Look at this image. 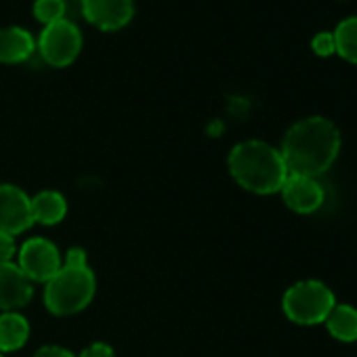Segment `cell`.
<instances>
[{"label": "cell", "mask_w": 357, "mask_h": 357, "mask_svg": "<svg viewBox=\"0 0 357 357\" xmlns=\"http://www.w3.org/2000/svg\"><path fill=\"white\" fill-rule=\"evenodd\" d=\"M280 192H282L288 208H292L294 213H301V215L315 213L324 204V190L311 176L288 174Z\"/></svg>", "instance_id": "9"}, {"label": "cell", "mask_w": 357, "mask_h": 357, "mask_svg": "<svg viewBox=\"0 0 357 357\" xmlns=\"http://www.w3.org/2000/svg\"><path fill=\"white\" fill-rule=\"evenodd\" d=\"M332 34H334L336 53L342 59L357 63V17L342 20Z\"/></svg>", "instance_id": "15"}, {"label": "cell", "mask_w": 357, "mask_h": 357, "mask_svg": "<svg viewBox=\"0 0 357 357\" xmlns=\"http://www.w3.org/2000/svg\"><path fill=\"white\" fill-rule=\"evenodd\" d=\"M0 357H3V353H0Z\"/></svg>", "instance_id": "22"}, {"label": "cell", "mask_w": 357, "mask_h": 357, "mask_svg": "<svg viewBox=\"0 0 357 357\" xmlns=\"http://www.w3.org/2000/svg\"><path fill=\"white\" fill-rule=\"evenodd\" d=\"M324 324L336 340L342 342L357 340V309H353L351 305H336Z\"/></svg>", "instance_id": "14"}, {"label": "cell", "mask_w": 357, "mask_h": 357, "mask_svg": "<svg viewBox=\"0 0 357 357\" xmlns=\"http://www.w3.org/2000/svg\"><path fill=\"white\" fill-rule=\"evenodd\" d=\"M80 357H114V351L105 342H95L80 353Z\"/></svg>", "instance_id": "19"}, {"label": "cell", "mask_w": 357, "mask_h": 357, "mask_svg": "<svg viewBox=\"0 0 357 357\" xmlns=\"http://www.w3.org/2000/svg\"><path fill=\"white\" fill-rule=\"evenodd\" d=\"M66 15V0H36L34 3V17L45 26L61 22Z\"/></svg>", "instance_id": "16"}, {"label": "cell", "mask_w": 357, "mask_h": 357, "mask_svg": "<svg viewBox=\"0 0 357 357\" xmlns=\"http://www.w3.org/2000/svg\"><path fill=\"white\" fill-rule=\"evenodd\" d=\"M30 336L28 319L15 311H7L0 315V353L17 351L26 344Z\"/></svg>", "instance_id": "12"}, {"label": "cell", "mask_w": 357, "mask_h": 357, "mask_svg": "<svg viewBox=\"0 0 357 357\" xmlns=\"http://www.w3.org/2000/svg\"><path fill=\"white\" fill-rule=\"evenodd\" d=\"M311 49H313L319 57H328V55L336 53L334 34H332V32H319V34L311 40Z\"/></svg>", "instance_id": "17"}, {"label": "cell", "mask_w": 357, "mask_h": 357, "mask_svg": "<svg viewBox=\"0 0 357 357\" xmlns=\"http://www.w3.org/2000/svg\"><path fill=\"white\" fill-rule=\"evenodd\" d=\"M61 255L57 246L45 238H30L20 248V269L30 282H49L61 269Z\"/></svg>", "instance_id": "6"}, {"label": "cell", "mask_w": 357, "mask_h": 357, "mask_svg": "<svg viewBox=\"0 0 357 357\" xmlns=\"http://www.w3.org/2000/svg\"><path fill=\"white\" fill-rule=\"evenodd\" d=\"M95 296V275L84 267L61 265V269L47 282L45 305L55 315H72L82 311Z\"/></svg>", "instance_id": "3"}, {"label": "cell", "mask_w": 357, "mask_h": 357, "mask_svg": "<svg viewBox=\"0 0 357 357\" xmlns=\"http://www.w3.org/2000/svg\"><path fill=\"white\" fill-rule=\"evenodd\" d=\"M32 225V200L15 185H0V231L17 236Z\"/></svg>", "instance_id": "7"}, {"label": "cell", "mask_w": 357, "mask_h": 357, "mask_svg": "<svg viewBox=\"0 0 357 357\" xmlns=\"http://www.w3.org/2000/svg\"><path fill=\"white\" fill-rule=\"evenodd\" d=\"M68 213V202L59 192H40L32 198V219L43 225H57Z\"/></svg>", "instance_id": "13"}, {"label": "cell", "mask_w": 357, "mask_h": 357, "mask_svg": "<svg viewBox=\"0 0 357 357\" xmlns=\"http://www.w3.org/2000/svg\"><path fill=\"white\" fill-rule=\"evenodd\" d=\"M34 288L20 265L0 263V309L15 311L32 301Z\"/></svg>", "instance_id": "10"}, {"label": "cell", "mask_w": 357, "mask_h": 357, "mask_svg": "<svg viewBox=\"0 0 357 357\" xmlns=\"http://www.w3.org/2000/svg\"><path fill=\"white\" fill-rule=\"evenodd\" d=\"M340 151V132L338 128L321 118H305L296 122L284 137L282 158L288 168V174L298 176H319L336 160Z\"/></svg>", "instance_id": "1"}, {"label": "cell", "mask_w": 357, "mask_h": 357, "mask_svg": "<svg viewBox=\"0 0 357 357\" xmlns=\"http://www.w3.org/2000/svg\"><path fill=\"white\" fill-rule=\"evenodd\" d=\"M17 252L15 236L0 231V263H11Z\"/></svg>", "instance_id": "18"}, {"label": "cell", "mask_w": 357, "mask_h": 357, "mask_svg": "<svg viewBox=\"0 0 357 357\" xmlns=\"http://www.w3.org/2000/svg\"><path fill=\"white\" fill-rule=\"evenodd\" d=\"M38 49H40L43 59L49 66L66 68L76 61V57L82 49V34L72 22L61 20L43 30Z\"/></svg>", "instance_id": "5"}, {"label": "cell", "mask_w": 357, "mask_h": 357, "mask_svg": "<svg viewBox=\"0 0 357 357\" xmlns=\"http://www.w3.org/2000/svg\"><path fill=\"white\" fill-rule=\"evenodd\" d=\"M229 172L252 194H275L288 178L282 153L263 141H244L229 153Z\"/></svg>", "instance_id": "2"}, {"label": "cell", "mask_w": 357, "mask_h": 357, "mask_svg": "<svg viewBox=\"0 0 357 357\" xmlns=\"http://www.w3.org/2000/svg\"><path fill=\"white\" fill-rule=\"evenodd\" d=\"M34 357H74L68 349H63V347H53V344H49V347H43Z\"/></svg>", "instance_id": "21"}, {"label": "cell", "mask_w": 357, "mask_h": 357, "mask_svg": "<svg viewBox=\"0 0 357 357\" xmlns=\"http://www.w3.org/2000/svg\"><path fill=\"white\" fill-rule=\"evenodd\" d=\"M282 305L290 321L301 326H315L326 321L330 311L336 307V298L326 284L317 280H305L286 290Z\"/></svg>", "instance_id": "4"}, {"label": "cell", "mask_w": 357, "mask_h": 357, "mask_svg": "<svg viewBox=\"0 0 357 357\" xmlns=\"http://www.w3.org/2000/svg\"><path fill=\"white\" fill-rule=\"evenodd\" d=\"M82 11L89 24L103 32H116L130 24L135 15L132 0H82Z\"/></svg>", "instance_id": "8"}, {"label": "cell", "mask_w": 357, "mask_h": 357, "mask_svg": "<svg viewBox=\"0 0 357 357\" xmlns=\"http://www.w3.org/2000/svg\"><path fill=\"white\" fill-rule=\"evenodd\" d=\"M36 43L24 28L0 30V63H22L32 57Z\"/></svg>", "instance_id": "11"}, {"label": "cell", "mask_w": 357, "mask_h": 357, "mask_svg": "<svg viewBox=\"0 0 357 357\" xmlns=\"http://www.w3.org/2000/svg\"><path fill=\"white\" fill-rule=\"evenodd\" d=\"M63 265H70V267H84V265H86V252H84L82 248H70L68 255H66Z\"/></svg>", "instance_id": "20"}]
</instances>
